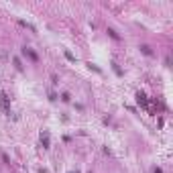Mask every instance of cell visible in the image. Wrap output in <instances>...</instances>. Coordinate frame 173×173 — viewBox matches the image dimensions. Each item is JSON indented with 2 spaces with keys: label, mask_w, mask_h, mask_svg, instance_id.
Segmentation results:
<instances>
[{
  "label": "cell",
  "mask_w": 173,
  "mask_h": 173,
  "mask_svg": "<svg viewBox=\"0 0 173 173\" xmlns=\"http://www.w3.org/2000/svg\"><path fill=\"white\" fill-rule=\"evenodd\" d=\"M153 173H163V171H161V169H155V171H153Z\"/></svg>",
  "instance_id": "cell-3"
},
{
  "label": "cell",
  "mask_w": 173,
  "mask_h": 173,
  "mask_svg": "<svg viewBox=\"0 0 173 173\" xmlns=\"http://www.w3.org/2000/svg\"><path fill=\"white\" fill-rule=\"evenodd\" d=\"M0 104H2L4 112H6V114H10V106H8V96H6V94H0Z\"/></svg>",
  "instance_id": "cell-1"
},
{
  "label": "cell",
  "mask_w": 173,
  "mask_h": 173,
  "mask_svg": "<svg viewBox=\"0 0 173 173\" xmlns=\"http://www.w3.org/2000/svg\"><path fill=\"white\" fill-rule=\"evenodd\" d=\"M141 49H143V51H145V53H147V55H151V49H149V47H147V45H143V47H141Z\"/></svg>",
  "instance_id": "cell-2"
}]
</instances>
